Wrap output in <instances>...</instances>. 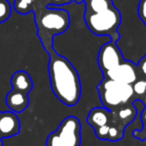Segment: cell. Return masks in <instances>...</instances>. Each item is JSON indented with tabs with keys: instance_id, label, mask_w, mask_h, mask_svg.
<instances>
[{
	"instance_id": "obj_1",
	"label": "cell",
	"mask_w": 146,
	"mask_h": 146,
	"mask_svg": "<svg viewBox=\"0 0 146 146\" xmlns=\"http://www.w3.org/2000/svg\"><path fill=\"white\" fill-rule=\"evenodd\" d=\"M49 55L48 74L50 86L56 98L67 106H74L81 96V81L73 64L54 48L46 51Z\"/></svg>"
},
{
	"instance_id": "obj_2",
	"label": "cell",
	"mask_w": 146,
	"mask_h": 146,
	"mask_svg": "<svg viewBox=\"0 0 146 146\" xmlns=\"http://www.w3.org/2000/svg\"><path fill=\"white\" fill-rule=\"evenodd\" d=\"M33 11L35 13L37 36L40 39L45 51L54 48V37L65 32L69 27V12L63 7L45 5L40 0H37Z\"/></svg>"
},
{
	"instance_id": "obj_3",
	"label": "cell",
	"mask_w": 146,
	"mask_h": 146,
	"mask_svg": "<svg viewBox=\"0 0 146 146\" xmlns=\"http://www.w3.org/2000/svg\"><path fill=\"white\" fill-rule=\"evenodd\" d=\"M96 88L103 107L111 111H115L137 100L131 84L121 83L103 77Z\"/></svg>"
},
{
	"instance_id": "obj_4",
	"label": "cell",
	"mask_w": 146,
	"mask_h": 146,
	"mask_svg": "<svg viewBox=\"0 0 146 146\" xmlns=\"http://www.w3.org/2000/svg\"><path fill=\"white\" fill-rule=\"evenodd\" d=\"M84 20L93 34L109 36L114 42L119 40L118 28L121 23V14L114 5L100 12H85Z\"/></svg>"
},
{
	"instance_id": "obj_5",
	"label": "cell",
	"mask_w": 146,
	"mask_h": 146,
	"mask_svg": "<svg viewBox=\"0 0 146 146\" xmlns=\"http://www.w3.org/2000/svg\"><path fill=\"white\" fill-rule=\"evenodd\" d=\"M80 144L81 124L75 116L65 117L46 139V146H80Z\"/></svg>"
},
{
	"instance_id": "obj_6",
	"label": "cell",
	"mask_w": 146,
	"mask_h": 146,
	"mask_svg": "<svg viewBox=\"0 0 146 146\" xmlns=\"http://www.w3.org/2000/svg\"><path fill=\"white\" fill-rule=\"evenodd\" d=\"M136 115H137V108L133 103H129L115 111H112V120L107 140L118 141L122 139L124 137L125 128L135 119Z\"/></svg>"
},
{
	"instance_id": "obj_7",
	"label": "cell",
	"mask_w": 146,
	"mask_h": 146,
	"mask_svg": "<svg viewBox=\"0 0 146 146\" xmlns=\"http://www.w3.org/2000/svg\"><path fill=\"white\" fill-rule=\"evenodd\" d=\"M125 60L122 54V51L118 47L117 42L110 40L100 47L97 55V63L102 73L115 68L116 66Z\"/></svg>"
},
{
	"instance_id": "obj_8",
	"label": "cell",
	"mask_w": 146,
	"mask_h": 146,
	"mask_svg": "<svg viewBox=\"0 0 146 146\" xmlns=\"http://www.w3.org/2000/svg\"><path fill=\"white\" fill-rule=\"evenodd\" d=\"M104 78L114 80L126 84H133L137 79H139L137 65L131 61L124 60L118 66L103 74Z\"/></svg>"
},
{
	"instance_id": "obj_9",
	"label": "cell",
	"mask_w": 146,
	"mask_h": 146,
	"mask_svg": "<svg viewBox=\"0 0 146 146\" xmlns=\"http://www.w3.org/2000/svg\"><path fill=\"white\" fill-rule=\"evenodd\" d=\"M20 131V121L15 112L6 111L0 114V135L10 137Z\"/></svg>"
},
{
	"instance_id": "obj_10",
	"label": "cell",
	"mask_w": 146,
	"mask_h": 146,
	"mask_svg": "<svg viewBox=\"0 0 146 146\" xmlns=\"http://www.w3.org/2000/svg\"><path fill=\"white\" fill-rule=\"evenodd\" d=\"M86 120L93 129L105 125H108L110 127L112 120V111L105 107H94L89 111Z\"/></svg>"
},
{
	"instance_id": "obj_11",
	"label": "cell",
	"mask_w": 146,
	"mask_h": 146,
	"mask_svg": "<svg viewBox=\"0 0 146 146\" xmlns=\"http://www.w3.org/2000/svg\"><path fill=\"white\" fill-rule=\"evenodd\" d=\"M6 104L8 108L13 112H22L27 108L29 104L28 93L12 89L6 95Z\"/></svg>"
},
{
	"instance_id": "obj_12",
	"label": "cell",
	"mask_w": 146,
	"mask_h": 146,
	"mask_svg": "<svg viewBox=\"0 0 146 146\" xmlns=\"http://www.w3.org/2000/svg\"><path fill=\"white\" fill-rule=\"evenodd\" d=\"M11 85H12V89L18 90L24 93H29L33 88V81L29 73L24 70H18L13 73L11 77Z\"/></svg>"
},
{
	"instance_id": "obj_13",
	"label": "cell",
	"mask_w": 146,
	"mask_h": 146,
	"mask_svg": "<svg viewBox=\"0 0 146 146\" xmlns=\"http://www.w3.org/2000/svg\"><path fill=\"white\" fill-rule=\"evenodd\" d=\"M113 6L112 0H86L85 12H100Z\"/></svg>"
},
{
	"instance_id": "obj_14",
	"label": "cell",
	"mask_w": 146,
	"mask_h": 146,
	"mask_svg": "<svg viewBox=\"0 0 146 146\" xmlns=\"http://www.w3.org/2000/svg\"><path fill=\"white\" fill-rule=\"evenodd\" d=\"M36 2L37 0H14L13 6L18 13L26 14L30 11H33Z\"/></svg>"
},
{
	"instance_id": "obj_15",
	"label": "cell",
	"mask_w": 146,
	"mask_h": 146,
	"mask_svg": "<svg viewBox=\"0 0 146 146\" xmlns=\"http://www.w3.org/2000/svg\"><path fill=\"white\" fill-rule=\"evenodd\" d=\"M132 87H133L134 95H135L137 100H142L146 96V80L145 79H142V78L137 79L132 84Z\"/></svg>"
},
{
	"instance_id": "obj_16",
	"label": "cell",
	"mask_w": 146,
	"mask_h": 146,
	"mask_svg": "<svg viewBox=\"0 0 146 146\" xmlns=\"http://www.w3.org/2000/svg\"><path fill=\"white\" fill-rule=\"evenodd\" d=\"M141 122H142V128L140 130L134 129L133 132H132V135L136 139L144 141L146 139V106L143 108V111L141 112Z\"/></svg>"
},
{
	"instance_id": "obj_17",
	"label": "cell",
	"mask_w": 146,
	"mask_h": 146,
	"mask_svg": "<svg viewBox=\"0 0 146 146\" xmlns=\"http://www.w3.org/2000/svg\"><path fill=\"white\" fill-rule=\"evenodd\" d=\"M12 7L9 0H0V23L4 22L10 17Z\"/></svg>"
},
{
	"instance_id": "obj_18",
	"label": "cell",
	"mask_w": 146,
	"mask_h": 146,
	"mask_svg": "<svg viewBox=\"0 0 146 146\" xmlns=\"http://www.w3.org/2000/svg\"><path fill=\"white\" fill-rule=\"evenodd\" d=\"M137 13L140 20L146 26V0H139L137 7Z\"/></svg>"
},
{
	"instance_id": "obj_19",
	"label": "cell",
	"mask_w": 146,
	"mask_h": 146,
	"mask_svg": "<svg viewBox=\"0 0 146 146\" xmlns=\"http://www.w3.org/2000/svg\"><path fill=\"white\" fill-rule=\"evenodd\" d=\"M137 65V70L138 74H139V78L146 80V54L140 59L139 63Z\"/></svg>"
},
{
	"instance_id": "obj_20",
	"label": "cell",
	"mask_w": 146,
	"mask_h": 146,
	"mask_svg": "<svg viewBox=\"0 0 146 146\" xmlns=\"http://www.w3.org/2000/svg\"><path fill=\"white\" fill-rule=\"evenodd\" d=\"M45 5H53V6H64L72 1V0H40Z\"/></svg>"
}]
</instances>
